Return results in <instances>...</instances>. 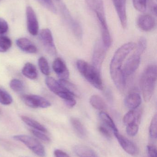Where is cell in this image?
Segmentation results:
<instances>
[{"label":"cell","mask_w":157,"mask_h":157,"mask_svg":"<svg viewBox=\"0 0 157 157\" xmlns=\"http://www.w3.org/2000/svg\"><path fill=\"white\" fill-rule=\"evenodd\" d=\"M88 5L95 13H104V5L102 0H86Z\"/></svg>","instance_id":"26"},{"label":"cell","mask_w":157,"mask_h":157,"mask_svg":"<svg viewBox=\"0 0 157 157\" xmlns=\"http://www.w3.org/2000/svg\"><path fill=\"white\" fill-rule=\"evenodd\" d=\"M26 15L27 26L29 32L32 36H37L38 34L39 26L36 13L31 6H28L26 7Z\"/></svg>","instance_id":"12"},{"label":"cell","mask_w":157,"mask_h":157,"mask_svg":"<svg viewBox=\"0 0 157 157\" xmlns=\"http://www.w3.org/2000/svg\"><path fill=\"white\" fill-rule=\"evenodd\" d=\"M38 63L39 68L41 73L47 76L49 75L50 72L49 66L46 58L43 57H40L39 59Z\"/></svg>","instance_id":"29"},{"label":"cell","mask_w":157,"mask_h":157,"mask_svg":"<svg viewBox=\"0 0 157 157\" xmlns=\"http://www.w3.org/2000/svg\"><path fill=\"white\" fill-rule=\"evenodd\" d=\"M77 67L81 74L92 86L100 90H103V82L100 72L93 65L83 60H79L77 62Z\"/></svg>","instance_id":"4"},{"label":"cell","mask_w":157,"mask_h":157,"mask_svg":"<svg viewBox=\"0 0 157 157\" xmlns=\"http://www.w3.org/2000/svg\"><path fill=\"white\" fill-rule=\"evenodd\" d=\"M122 26L126 28L127 25L126 0H112Z\"/></svg>","instance_id":"14"},{"label":"cell","mask_w":157,"mask_h":157,"mask_svg":"<svg viewBox=\"0 0 157 157\" xmlns=\"http://www.w3.org/2000/svg\"><path fill=\"white\" fill-rule=\"evenodd\" d=\"M45 83L49 89L64 100L65 102L74 99V96L69 92L59 81L51 77H48Z\"/></svg>","instance_id":"6"},{"label":"cell","mask_w":157,"mask_h":157,"mask_svg":"<svg viewBox=\"0 0 157 157\" xmlns=\"http://www.w3.org/2000/svg\"><path fill=\"white\" fill-rule=\"evenodd\" d=\"M0 113H1V110H0Z\"/></svg>","instance_id":"40"},{"label":"cell","mask_w":157,"mask_h":157,"mask_svg":"<svg viewBox=\"0 0 157 157\" xmlns=\"http://www.w3.org/2000/svg\"><path fill=\"white\" fill-rule=\"evenodd\" d=\"M89 102L91 106L99 110L105 109L106 108V103L102 98L96 95H93L90 97Z\"/></svg>","instance_id":"25"},{"label":"cell","mask_w":157,"mask_h":157,"mask_svg":"<svg viewBox=\"0 0 157 157\" xmlns=\"http://www.w3.org/2000/svg\"><path fill=\"white\" fill-rule=\"evenodd\" d=\"M59 82L74 97H79L80 93L75 85L68 81L67 79H60Z\"/></svg>","instance_id":"27"},{"label":"cell","mask_w":157,"mask_h":157,"mask_svg":"<svg viewBox=\"0 0 157 157\" xmlns=\"http://www.w3.org/2000/svg\"><path fill=\"white\" fill-rule=\"evenodd\" d=\"M142 98L140 94L132 93L129 94L124 100L125 106L131 110L135 109L141 105Z\"/></svg>","instance_id":"19"},{"label":"cell","mask_w":157,"mask_h":157,"mask_svg":"<svg viewBox=\"0 0 157 157\" xmlns=\"http://www.w3.org/2000/svg\"><path fill=\"white\" fill-rule=\"evenodd\" d=\"M114 135L123 149L127 154L133 156H136L138 155V148L131 141L119 132L115 133Z\"/></svg>","instance_id":"13"},{"label":"cell","mask_w":157,"mask_h":157,"mask_svg":"<svg viewBox=\"0 0 157 157\" xmlns=\"http://www.w3.org/2000/svg\"><path fill=\"white\" fill-rule=\"evenodd\" d=\"M73 150L79 157H98L96 152L86 146L77 145L74 147Z\"/></svg>","instance_id":"20"},{"label":"cell","mask_w":157,"mask_h":157,"mask_svg":"<svg viewBox=\"0 0 157 157\" xmlns=\"http://www.w3.org/2000/svg\"><path fill=\"white\" fill-rule=\"evenodd\" d=\"M135 8L140 11L144 12L146 9L147 0H132Z\"/></svg>","instance_id":"33"},{"label":"cell","mask_w":157,"mask_h":157,"mask_svg":"<svg viewBox=\"0 0 157 157\" xmlns=\"http://www.w3.org/2000/svg\"><path fill=\"white\" fill-rule=\"evenodd\" d=\"M8 29L7 22L2 18H0V35L5 34Z\"/></svg>","instance_id":"36"},{"label":"cell","mask_w":157,"mask_h":157,"mask_svg":"<svg viewBox=\"0 0 157 157\" xmlns=\"http://www.w3.org/2000/svg\"><path fill=\"white\" fill-rule=\"evenodd\" d=\"M135 47V44L133 42L124 44L117 50L111 62V76L117 88L122 92L125 90L126 84V77L123 71V64L125 58Z\"/></svg>","instance_id":"1"},{"label":"cell","mask_w":157,"mask_h":157,"mask_svg":"<svg viewBox=\"0 0 157 157\" xmlns=\"http://www.w3.org/2000/svg\"><path fill=\"white\" fill-rule=\"evenodd\" d=\"M148 157H157V150L155 147L153 145H148L147 147Z\"/></svg>","instance_id":"37"},{"label":"cell","mask_w":157,"mask_h":157,"mask_svg":"<svg viewBox=\"0 0 157 157\" xmlns=\"http://www.w3.org/2000/svg\"><path fill=\"white\" fill-rule=\"evenodd\" d=\"M10 87L13 91L16 93L22 92L25 88L23 82L17 78H14L11 80L10 82Z\"/></svg>","instance_id":"30"},{"label":"cell","mask_w":157,"mask_h":157,"mask_svg":"<svg viewBox=\"0 0 157 157\" xmlns=\"http://www.w3.org/2000/svg\"><path fill=\"white\" fill-rule=\"evenodd\" d=\"M137 25L142 30L150 31L154 29L155 26V20L150 15H142L137 18Z\"/></svg>","instance_id":"16"},{"label":"cell","mask_w":157,"mask_h":157,"mask_svg":"<svg viewBox=\"0 0 157 157\" xmlns=\"http://www.w3.org/2000/svg\"><path fill=\"white\" fill-rule=\"evenodd\" d=\"M157 66L150 65L146 68L141 78V87L144 100H150L155 87L157 81Z\"/></svg>","instance_id":"2"},{"label":"cell","mask_w":157,"mask_h":157,"mask_svg":"<svg viewBox=\"0 0 157 157\" xmlns=\"http://www.w3.org/2000/svg\"><path fill=\"white\" fill-rule=\"evenodd\" d=\"M138 130H139V126L137 124H132L126 126V132L130 136H135L138 133Z\"/></svg>","instance_id":"34"},{"label":"cell","mask_w":157,"mask_h":157,"mask_svg":"<svg viewBox=\"0 0 157 157\" xmlns=\"http://www.w3.org/2000/svg\"><path fill=\"white\" fill-rule=\"evenodd\" d=\"M97 17L98 20L102 36V43L107 48H108L112 43L111 37L107 21L105 18V13H96Z\"/></svg>","instance_id":"11"},{"label":"cell","mask_w":157,"mask_h":157,"mask_svg":"<svg viewBox=\"0 0 157 157\" xmlns=\"http://www.w3.org/2000/svg\"><path fill=\"white\" fill-rule=\"evenodd\" d=\"M53 69L60 79H67L69 77V70L64 61L60 58L54 60L52 64Z\"/></svg>","instance_id":"15"},{"label":"cell","mask_w":157,"mask_h":157,"mask_svg":"<svg viewBox=\"0 0 157 157\" xmlns=\"http://www.w3.org/2000/svg\"><path fill=\"white\" fill-rule=\"evenodd\" d=\"M71 123L77 134L79 137L82 138L86 137L87 135L86 131L83 124L79 119L76 118H72L71 119Z\"/></svg>","instance_id":"22"},{"label":"cell","mask_w":157,"mask_h":157,"mask_svg":"<svg viewBox=\"0 0 157 157\" xmlns=\"http://www.w3.org/2000/svg\"><path fill=\"white\" fill-rule=\"evenodd\" d=\"M40 38L48 53L55 56L57 53L51 31L49 29H43L40 33Z\"/></svg>","instance_id":"10"},{"label":"cell","mask_w":157,"mask_h":157,"mask_svg":"<svg viewBox=\"0 0 157 157\" xmlns=\"http://www.w3.org/2000/svg\"><path fill=\"white\" fill-rule=\"evenodd\" d=\"M11 40L6 36H0V52H7L12 47Z\"/></svg>","instance_id":"28"},{"label":"cell","mask_w":157,"mask_h":157,"mask_svg":"<svg viewBox=\"0 0 157 157\" xmlns=\"http://www.w3.org/2000/svg\"><path fill=\"white\" fill-rule=\"evenodd\" d=\"M21 118L22 121L25 122L27 125L32 127L35 130H37V131H40L43 132H47V130L46 128L42 124L39 123L38 122L27 117V116H22Z\"/></svg>","instance_id":"24"},{"label":"cell","mask_w":157,"mask_h":157,"mask_svg":"<svg viewBox=\"0 0 157 157\" xmlns=\"http://www.w3.org/2000/svg\"><path fill=\"white\" fill-rule=\"evenodd\" d=\"M30 131H31V132L33 134V135L35 136L36 137L39 138L40 140L46 142H49L50 141L49 137L43 134L42 132L36 130H31Z\"/></svg>","instance_id":"35"},{"label":"cell","mask_w":157,"mask_h":157,"mask_svg":"<svg viewBox=\"0 0 157 157\" xmlns=\"http://www.w3.org/2000/svg\"><path fill=\"white\" fill-rule=\"evenodd\" d=\"M54 155L55 157H70L66 153L60 149L55 150Z\"/></svg>","instance_id":"39"},{"label":"cell","mask_w":157,"mask_h":157,"mask_svg":"<svg viewBox=\"0 0 157 157\" xmlns=\"http://www.w3.org/2000/svg\"><path fill=\"white\" fill-rule=\"evenodd\" d=\"M149 135L153 139H156L157 137V117L155 114L152 119L149 127Z\"/></svg>","instance_id":"32"},{"label":"cell","mask_w":157,"mask_h":157,"mask_svg":"<svg viewBox=\"0 0 157 157\" xmlns=\"http://www.w3.org/2000/svg\"><path fill=\"white\" fill-rule=\"evenodd\" d=\"M107 49L108 48L104 46L102 41L100 40L96 42L94 47L92 57V65L99 72L106 56Z\"/></svg>","instance_id":"9"},{"label":"cell","mask_w":157,"mask_h":157,"mask_svg":"<svg viewBox=\"0 0 157 157\" xmlns=\"http://www.w3.org/2000/svg\"><path fill=\"white\" fill-rule=\"evenodd\" d=\"M142 113L141 110H131L124 117V123L126 126L134 123L138 124L141 121Z\"/></svg>","instance_id":"18"},{"label":"cell","mask_w":157,"mask_h":157,"mask_svg":"<svg viewBox=\"0 0 157 157\" xmlns=\"http://www.w3.org/2000/svg\"><path fill=\"white\" fill-rule=\"evenodd\" d=\"M13 98L4 90L0 88V103L4 105H8L13 102Z\"/></svg>","instance_id":"31"},{"label":"cell","mask_w":157,"mask_h":157,"mask_svg":"<svg viewBox=\"0 0 157 157\" xmlns=\"http://www.w3.org/2000/svg\"><path fill=\"white\" fill-rule=\"evenodd\" d=\"M135 48L134 52L126 60L123 68V71L126 77L134 73L139 67L141 56L146 49V39L144 37H141Z\"/></svg>","instance_id":"3"},{"label":"cell","mask_w":157,"mask_h":157,"mask_svg":"<svg viewBox=\"0 0 157 157\" xmlns=\"http://www.w3.org/2000/svg\"><path fill=\"white\" fill-rule=\"evenodd\" d=\"M22 74L30 79H35L38 76L37 68L35 65L30 63H26L22 70Z\"/></svg>","instance_id":"21"},{"label":"cell","mask_w":157,"mask_h":157,"mask_svg":"<svg viewBox=\"0 0 157 157\" xmlns=\"http://www.w3.org/2000/svg\"><path fill=\"white\" fill-rule=\"evenodd\" d=\"M21 98L26 105L30 108H47L51 106V103L45 98L38 95L24 94Z\"/></svg>","instance_id":"8"},{"label":"cell","mask_w":157,"mask_h":157,"mask_svg":"<svg viewBox=\"0 0 157 157\" xmlns=\"http://www.w3.org/2000/svg\"><path fill=\"white\" fill-rule=\"evenodd\" d=\"M61 11L65 23L73 34L78 39H81L83 37V30L79 23L73 17L65 5L61 6Z\"/></svg>","instance_id":"7"},{"label":"cell","mask_w":157,"mask_h":157,"mask_svg":"<svg viewBox=\"0 0 157 157\" xmlns=\"http://www.w3.org/2000/svg\"><path fill=\"white\" fill-rule=\"evenodd\" d=\"M98 129L100 132L105 137L108 138H111V134L107 128L103 126H100Z\"/></svg>","instance_id":"38"},{"label":"cell","mask_w":157,"mask_h":157,"mask_svg":"<svg viewBox=\"0 0 157 157\" xmlns=\"http://www.w3.org/2000/svg\"><path fill=\"white\" fill-rule=\"evenodd\" d=\"M18 47L22 51L28 53H35L37 52V48L28 39L20 38L16 40Z\"/></svg>","instance_id":"17"},{"label":"cell","mask_w":157,"mask_h":157,"mask_svg":"<svg viewBox=\"0 0 157 157\" xmlns=\"http://www.w3.org/2000/svg\"><path fill=\"white\" fill-rule=\"evenodd\" d=\"M14 138L24 144L38 156L45 157L46 152L44 147L34 137L29 136L20 135L14 136Z\"/></svg>","instance_id":"5"},{"label":"cell","mask_w":157,"mask_h":157,"mask_svg":"<svg viewBox=\"0 0 157 157\" xmlns=\"http://www.w3.org/2000/svg\"><path fill=\"white\" fill-rule=\"evenodd\" d=\"M99 117L101 121L113 132V133L119 132L118 129L110 116L104 112H101L99 113Z\"/></svg>","instance_id":"23"}]
</instances>
